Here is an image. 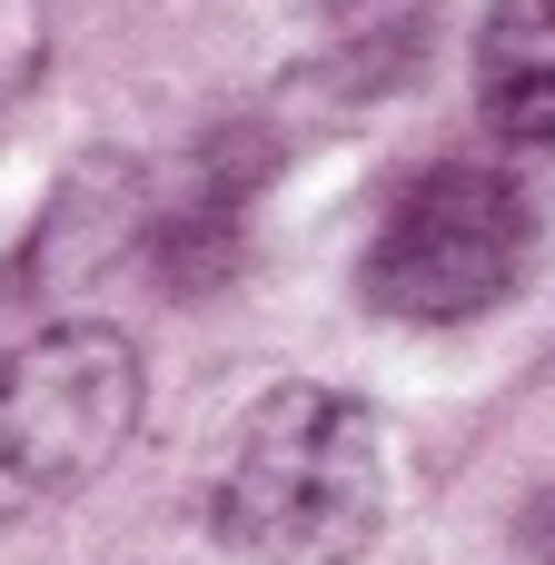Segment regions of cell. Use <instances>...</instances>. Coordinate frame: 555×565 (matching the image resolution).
I'll list each match as a JSON object with an SVG mask.
<instances>
[{
	"label": "cell",
	"mask_w": 555,
	"mask_h": 565,
	"mask_svg": "<svg viewBox=\"0 0 555 565\" xmlns=\"http://www.w3.org/2000/svg\"><path fill=\"white\" fill-rule=\"evenodd\" d=\"M526 248H536V218H526V189L506 169H477V159H437L417 169L377 238H367V308L377 318H407V328H457L477 308H497L516 278H526Z\"/></svg>",
	"instance_id": "obj_3"
},
{
	"label": "cell",
	"mask_w": 555,
	"mask_h": 565,
	"mask_svg": "<svg viewBox=\"0 0 555 565\" xmlns=\"http://www.w3.org/2000/svg\"><path fill=\"white\" fill-rule=\"evenodd\" d=\"M477 89H487V119L526 159H555V0H497L487 10Z\"/></svg>",
	"instance_id": "obj_4"
},
{
	"label": "cell",
	"mask_w": 555,
	"mask_h": 565,
	"mask_svg": "<svg viewBox=\"0 0 555 565\" xmlns=\"http://www.w3.org/2000/svg\"><path fill=\"white\" fill-rule=\"evenodd\" d=\"M218 546L258 565H348L387 526V437L348 387H268L218 477H209Z\"/></svg>",
	"instance_id": "obj_1"
},
{
	"label": "cell",
	"mask_w": 555,
	"mask_h": 565,
	"mask_svg": "<svg viewBox=\"0 0 555 565\" xmlns=\"http://www.w3.org/2000/svg\"><path fill=\"white\" fill-rule=\"evenodd\" d=\"M139 427V348L99 318H60L0 348V526L89 487Z\"/></svg>",
	"instance_id": "obj_2"
},
{
	"label": "cell",
	"mask_w": 555,
	"mask_h": 565,
	"mask_svg": "<svg viewBox=\"0 0 555 565\" xmlns=\"http://www.w3.org/2000/svg\"><path fill=\"white\" fill-rule=\"evenodd\" d=\"M526 565H555V497L526 516Z\"/></svg>",
	"instance_id": "obj_5"
}]
</instances>
